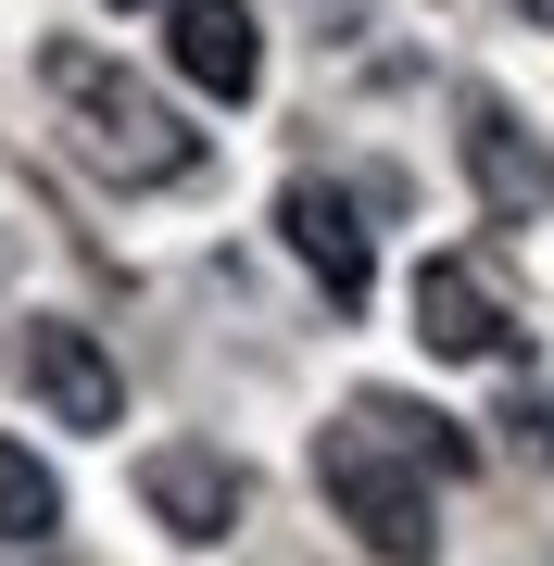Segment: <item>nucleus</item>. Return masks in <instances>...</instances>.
I'll return each instance as SVG.
<instances>
[{"label": "nucleus", "mask_w": 554, "mask_h": 566, "mask_svg": "<svg viewBox=\"0 0 554 566\" xmlns=\"http://www.w3.org/2000/svg\"><path fill=\"white\" fill-rule=\"evenodd\" d=\"M165 51H177V76L202 88V102H252V88H265V25H252V0H165Z\"/></svg>", "instance_id": "nucleus-5"}, {"label": "nucleus", "mask_w": 554, "mask_h": 566, "mask_svg": "<svg viewBox=\"0 0 554 566\" xmlns=\"http://www.w3.org/2000/svg\"><path fill=\"white\" fill-rule=\"evenodd\" d=\"M39 88L63 102V126H76V151L102 164V177H126V189H177V177H202V126H189L151 76H126L114 51L51 39V51H39Z\"/></svg>", "instance_id": "nucleus-1"}, {"label": "nucleus", "mask_w": 554, "mask_h": 566, "mask_svg": "<svg viewBox=\"0 0 554 566\" xmlns=\"http://www.w3.org/2000/svg\"><path fill=\"white\" fill-rule=\"evenodd\" d=\"M278 240L315 264V290H328L341 315H366V290H378V252H366V227H353V202L328 177H290L278 189Z\"/></svg>", "instance_id": "nucleus-6"}, {"label": "nucleus", "mask_w": 554, "mask_h": 566, "mask_svg": "<svg viewBox=\"0 0 554 566\" xmlns=\"http://www.w3.org/2000/svg\"><path fill=\"white\" fill-rule=\"evenodd\" d=\"M516 13H530V25H554V0H516Z\"/></svg>", "instance_id": "nucleus-11"}, {"label": "nucleus", "mask_w": 554, "mask_h": 566, "mask_svg": "<svg viewBox=\"0 0 554 566\" xmlns=\"http://www.w3.org/2000/svg\"><path fill=\"white\" fill-rule=\"evenodd\" d=\"M315 491L341 504V528H353V542H366L378 566H429V554H441L429 453H416L390 416H366V403H353L341 428H315Z\"/></svg>", "instance_id": "nucleus-2"}, {"label": "nucleus", "mask_w": 554, "mask_h": 566, "mask_svg": "<svg viewBox=\"0 0 554 566\" xmlns=\"http://www.w3.org/2000/svg\"><path fill=\"white\" fill-rule=\"evenodd\" d=\"M114 13H151V0H114Z\"/></svg>", "instance_id": "nucleus-12"}, {"label": "nucleus", "mask_w": 554, "mask_h": 566, "mask_svg": "<svg viewBox=\"0 0 554 566\" xmlns=\"http://www.w3.org/2000/svg\"><path fill=\"white\" fill-rule=\"evenodd\" d=\"M453 139H467V177H479V202H492V227H530V214L554 202L542 151L516 139V114L492 102V88H467V126H453Z\"/></svg>", "instance_id": "nucleus-8"}, {"label": "nucleus", "mask_w": 554, "mask_h": 566, "mask_svg": "<svg viewBox=\"0 0 554 566\" xmlns=\"http://www.w3.org/2000/svg\"><path fill=\"white\" fill-rule=\"evenodd\" d=\"M13 378L51 428H126V365L102 353V327L76 315H25L13 327Z\"/></svg>", "instance_id": "nucleus-3"}, {"label": "nucleus", "mask_w": 554, "mask_h": 566, "mask_svg": "<svg viewBox=\"0 0 554 566\" xmlns=\"http://www.w3.org/2000/svg\"><path fill=\"white\" fill-rule=\"evenodd\" d=\"M516 441H530V465L554 479V390H516Z\"/></svg>", "instance_id": "nucleus-10"}, {"label": "nucleus", "mask_w": 554, "mask_h": 566, "mask_svg": "<svg viewBox=\"0 0 554 566\" xmlns=\"http://www.w3.org/2000/svg\"><path fill=\"white\" fill-rule=\"evenodd\" d=\"M139 504H151V528H177V542H227L240 504H252V479L215 441H151L139 453Z\"/></svg>", "instance_id": "nucleus-4"}, {"label": "nucleus", "mask_w": 554, "mask_h": 566, "mask_svg": "<svg viewBox=\"0 0 554 566\" xmlns=\"http://www.w3.org/2000/svg\"><path fill=\"white\" fill-rule=\"evenodd\" d=\"M416 340H429V365H492V353H516L492 277H479L467 252H429V264H416Z\"/></svg>", "instance_id": "nucleus-7"}, {"label": "nucleus", "mask_w": 554, "mask_h": 566, "mask_svg": "<svg viewBox=\"0 0 554 566\" xmlns=\"http://www.w3.org/2000/svg\"><path fill=\"white\" fill-rule=\"evenodd\" d=\"M0 542H13V554L63 542V479H51V465L13 441V428H0Z\"/></svg>", "instance_id": "nucleus-9"}]
</instances>
